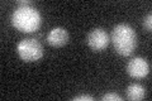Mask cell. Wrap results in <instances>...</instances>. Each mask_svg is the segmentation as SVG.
Instances as JSON below:
<instances>
[{"label": "cell", "mask_w": 152, "mask_h": 101, "mask_svg": "<svg viewBox=\"0 0 152 101\" xmlns=\"http://www.w3.org/2000/svg\"><path fill=\"white\" fill-rule=\"evenodd\" d=\"M112 43L117 53L122 56H129L136 49L137 43V34L134 29L126 23L117 24L112 31Z\"/></svg>", "instance_id": "cell-1"}, {"label": "cell", "mask_w": 152, "mask_h": 101, "mask_svg": "<svg viewBox=\"0 0 152 101\" xmlns=\"http://www.w3.org/2000/svg\"><path fill=\"white\" fill-rule=\"evenodd\" d=\"M42 18L39 12L32 5H19L12 15V24L15 29L23 33H32L41 25Z\"/></svg>", "instance_id": "cell-2"}, {"label": "cell", "mask_w": 152, "mask_h": 101, "mask_svg": "<svg viewBox=\"0 0 152 101\" xmlns=\"http://www.w3.org/2000/svg\"><path fill=\"white\" fill-rule=\"evenodd\" d=\"M17 51L19 57L26 62H36L43 57V47L37 39L26 38L18 43Z\"/></svg>", "instance_id": "cell-3"}, {"label": "cell", "mask_w": 152, "mask_h": 101, "mask_svg": "<svg viewBox=\"0 0 152 101\" xmlns=\"http://www.w3.org/2000/svg\"><path fill=\"white\" fill-rule=\"evenodd\" d=\"M86 42H88V46L91 48L93 51L100 52L108 47L110 39H109L108 33L104 29H102V28H95V29L89 32V34L86 37Z\"/></svg>", "instance_id": "cell-4"}, {"label": "cell", "mask_w": 152, "mask_h": 101, "mask_svg": "<svg viewBox=\"0 0 152 101\" xmlns=\"http://www.w3.org/2000/svg\"><path fill=\"white\" fill-rule=\"evenodd\" d=\"M127 72L134 78H143L150 73V65L142 57H134L127 63Z\"/></svg>", "instance_id": "cell-5"}, {"label": "cell", "mask_w": 152, "mask_h": 101, "mask_svg": "<svg viewBox=\"0 0 152 101\" xmlns=\"http://www.w3.org/2000/svg\"><path fill=\"white\" fill-rule=\"evenodd\" d=\"M47 42L53 47H62L69 42V32L62 27H56L48 32Z\"/></svg>", "instance_id": "cell-6"}, {"label": "cell", "mask_w": 152, "mask_h": 101, "mask_svg": "<svg viewBox=\"0 0 152 101\" xmlns=\"http://www.w3.org/2000/svg\"><path fill=\"white\" fill-rule=\"evenodd\" d=\"M126 95L128 100H133V101L142 100L145 97V87L140 84H132L127 87Z\"/></svg>", "instance_id": "cell-7"}, {"label": "cell", "mask_w": 152, "mask_h": 101, "mask_svg": "<svg viewBox=\"0 0 152 101\" xmlns=\"http://www.w3.org/2000/svg\"><path fill=\"white\" fill-rule=\"evenodd\" d=\"M143 27H145L146 31L151 32V29H152V14L151 13H148L145 17V19H143Z\"/></svg>", "instance_id": "cell-8"}, {"label": "cell", "mask_w": 152, "mask_h": 101, "mask_svg": "<svg viewBox=\"0 0 152 101\" xmlns=\"http://www.w3.org/2000/svg\"><path fill=\"white\" fill-rule=\"evenodd\" d=\"M103 101H109V100H118V101H122L123 97L122 96H119L118 94H114V92H109V94H105L102 97Z\"/></svg>", "instance_id": "cell-9"}, {"label": "cell", "mask_w": 152, "mask_h": 101, "mask_svg": "<svg viewBox=\"0 0 152 101\" xmlns=\"http://www.w3.org/2000/svg\"><path fill=\"white\" fill-rule=\"evenodd\" d=\"M72 100L74 101H94V97L90 95H80V96H75Z\"/></svg>", "instance_id": "cell-10"}]
</instances>
